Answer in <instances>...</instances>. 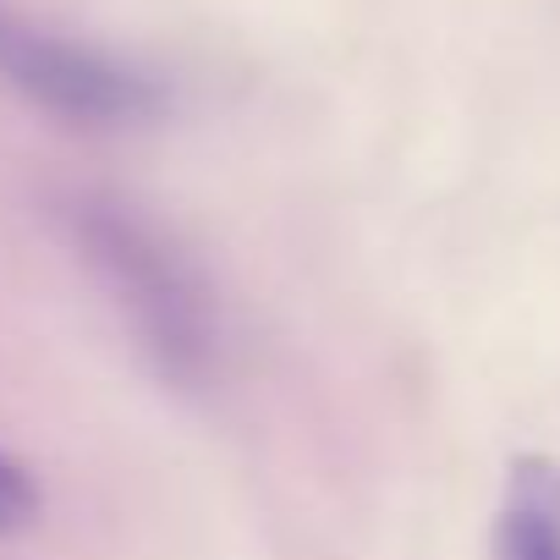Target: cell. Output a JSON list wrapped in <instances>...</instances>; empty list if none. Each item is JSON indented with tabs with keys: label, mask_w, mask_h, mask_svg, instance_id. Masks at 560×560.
I'll list each match as a JSON object with an SVG mask.
<instances>
[{
	"label": "cell",
	"mask_w": 560,
	"mask_h": 560,
	"mask_svg": "<svg viewBox=\"0 0 560 560\" xmlns=\"http://www.w3.org/2000/svg\"><path fill=\"white\" fill-rule=\"evenodd\" d=\"M0 83L72 127H138L165 105L143 67L28 18L12 0H0Z\"/></svg>",
	"instance_id": "2"
},
{
	"label": "cell",
	"mask_w": 560,
	"mask_h": 560,
	"mask_svg": "<svg viewBox=\"0 0 560 560\" xmlns=\"http://www.w3.org/2000/svg\"><path fill=\"white\" fill-rule=\"evenodd\" d=\"M500 560H560V467L544 456H522L505 483L500 527H494Z\"/></svg>",
	"instance_id": "3"
},
{
	"label": "cell",
	"mask_w": 560,
	"mask_h": 560,
	"mask_svg": "<svg viewBox=\"0 0 560 560\" xmlns=\"http://www.w3.org/2000/svg\"><path fill=\"white\" fill-rule=\"evenodd\" d=\"M34 511H39V489H34L28 467H23V462H12L7 451H0V533L28 527V522H34Z\"/></svg>",
	"instance_id": "4"
},
{
	"label": "cell",
	"mask_w": 560,
	"mask_h": 560,
	"mask_svg": "<svg viewBox=\"0 0 560 560\" xmlns=\"http://www.w3.org/2000/svg\"><path fill=\"white\" fill-rule=\"evenodd\" d=\"M72 242L138 352L171 385H203L220 369V303L192 253L138 203L78 198Z\"/></svg>",
	"instance_id": "1"
}]
</instances>
